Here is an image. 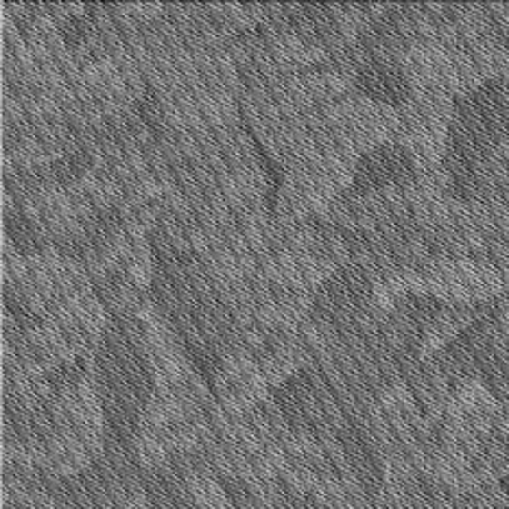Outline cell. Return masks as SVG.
<instances>
[{"label":"cell","mask_w":509,"mask_h":509,"mask_svg":"<svg viewBox=\"0 0 509 509\" xmlns=\"http://www.w3.org/2000/svg\"><path fill=\"white\" fill-rule=\"evenodd\" d=\"M418 177L414 155L400 143L378 145L363 154L354 166L352 188L359 193H381L389 188H407Z\"/></svg>","instance_id":"cell-1"},{"label":"cell","mask_w":509,"mask_h":509,"mask_svg":"<svg viewBox=\"0 0 509 509\" xmlns=\"http://www.w3.org/2000/svg\"><path fill=\"white\" fill-rule=\"evenodd\" d=\"M354 90L367 101L385 107H403L411 99L414 88L398 59H370L363 64L354 79Z\"/></svg>","instance_id":"cell-2"}]
</instances>
